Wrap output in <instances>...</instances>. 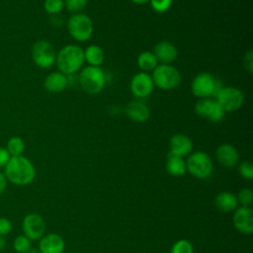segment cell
<instances>
[{
    "mask_svg": "<svg viewBox=\"0 0 253 253\" xmlns=\"http://www.w3.org/2000/svg\"><path fill=\"white\" fill-rule=\"evenodd\" d=\"M233 224L237 231L248 235L253 232V211L250 207H239L234 211Z\"/></svg>",
    "mask_w": 253,
    "mask_h": 253,
    "instance_id": "7c38bea8",
    "label": "cell"
},
{
    "mask_svg": "<svg viewBox=\"0 0 253 253\" xmlns=\"http://www.w3.org/2000/svg\"><path fill=\"white\" fill-rule=\"evenodd\" d=\"M166 170L172 176H183L186 171V162L183 157L168 153L166 160Z\"/></svg>",
    "mask_w": 253,
    "mask_h": 253,
    "instance_id": "44dd1931",
    "label": "cell"
},
{
    "mask_svg": "<svg viewBox=\"0 0 253 253\" xmlns=\"http://www.w3.org/2000/svg\"><path fill=\"white\" fill-rule=\"evenodd\" d=\"M170 154H174L180 157H184L192 152L193 143L189 136L183 133H176L171 136L169 141Z\"/></svg>",
    "mask_w": 253,
    "mask_h": 253,
    "instance_id": "5bb4252c",
    "label": "cell"
},
{
    "mask_svg": "<svg viewBox=\"0 0 253 253\" xmlns=\"http://www.w3.org/2000/svg\"><path fill=\"white\" fill-rule=\"evenodd\" d=\"M154 84L151 76L146 72L135 74L130 81V91L136 98H145L151 94Z\"/></svg>",
    "mask_w": 253,
    "mask_h": 253,
    "instance_id": "4fadbf2b",
    "label": "cell"
},
{
    "mask_svg": "<svg viewBox=\"0 0 253 253\" xmlns=\"http://www.w3.org/2000/svg\"><path fill=\"white\" fill-rule=\"evenodd\" d=\"M171 253H194V248L189 240L180 239L171 247Z\"/></svg>",
    "mask_w": 253,
    "mask_h": 253,
    "instance_id": "d4e9b609",
    "label": "cell"
},
{
    "mask_svg": "<svg viewBox=\"0 0 253 253\" xmlns=\"http://www.w3.org/2000/svg\"><path fill=\"white\" fill-rule=\"evenodd\" d=\"M214 96L215 101L224 112L236 111L244 102L243 93L235 87H221Z\"/></svg>",
    "mask_w": 253,
    "mask_h": 253,
    "instance_id": "ba28073f",
    "label": "cell"
},
{
    "mask_svg": "<svg viewBox=\"0 0 253 253\" xmlns=\"http://www.w3.org/2000/svg\"><path fill=\"white\" fill-rule=\"evenodd\" d=\"M216 209L221 212H231L238 208L237 198L230 192H220L214 199Z\"/></svg>",
    "mask_w": 253,
    "mask_h": 253,
    "instance_id": "ffe728a7",
    "label": "cell"
},
{
    "mask_svg": "<svg viewBox=\"0 0 253 253\" xmlns=\"http://www.w3.org/2000/svg\"><path fill=\"white\" fill-rule=\"evenodd\" d=\"M12 229V223L11 221L6 217L0 218V234L6 235L8 234Z\"/></svg>",
    "mask_w": 253,
    "mask_h": 253,
    "instance_id": "d6a6232c",
    "label": "cell"
},
{
    "mask_svg": "<svg viewBox=\"0 0 253 253\" xmlns=\"http://www.w3.org/2000/svg\"><path fill=\"white\" fill-rule=\"evenodd\" d=\"M126 116L134 123H144L149 119V108L140 101H131L126 106Z\"/></svg>",
    "mask_w": 253,
    "mask_h": 253,
    "instance_id": "d6986e66",
    "label": "cell"
},
{
    "mask_svg": "<svg viewBox=\"0 0 253 253\" xmlns=\"http://www.w3.org/2000/svg\"><path fill=\"white\" fill-rule=\"evenodd\" d=\"M43 6L48 14L56 15L63 9L64 2L63 0H44Z\"/></svg>",
    "mask_w": 253,
    "mask_h": 253,
    "instance_id": "484cf974",
    "label": "cell"
},
{
    "mask_svg": "<svg viewBox=\"0 0 253 253\" xmlns=\"http://www.w3.org/2000/svg\"><path fill=\"white\" fill-rule=\"evenodd\" d=\"M195 112L198 116L206 118L213 123L220 122L225 113L215 100L209 98H202L198 100L195 105Z\"/></svg>",
    "mask_w": 253,
    "mask_h": 253,
    "instance_id": "30bf717a",
    "label": "cell"
},
{
    "mask_svg": "<svg viewBox=\"0 0 253 253\" xmlns=\"http://www.w3.org/2000/svg\"><path fill=\"white\" fill-rule=\"evenodd\" d=\"M69 83L67 75L63 74L60 71H54L49 73L44 81H43V87L44 89L49 93H60L64 91Z\"/></svg>",
    "mask_w": 253,
    "mask_h": 253,
    "instance_id": "e0dca14e",
    "label": "cell"
},
{
    "mask_svg": "<svg viewBox=\"0 0 253 253\" xmlns=\"http://www.w3.org/2000/svg\"><path fill=\"white\" fill-rule=\"evenodd\" d=\"M215 157L217 161L226 168L234 167L239 159V155L236 148L229 143H223L219 145L216 148Z\"/></svg>",
    "mask_w": 253,
    "mask_h": 253,
    "instance_id": "2e32d148",
    "label": "cell"
},
{
    "mask_svg": "<svg viewBox=\"0 0 253 253\" xmlns=\"http://www.w3.org/2000/svg\"><path fill=\"white\" fill-rule=\"evenodd\" d=\"M32 57L39 67L48 68L55 62L56 52L49 42L40 40L32 47Z\"/></svg>",
    "mask_w": 253,
    "mask_h": 253,
    "instance_id": "9c48e42d",
    "label": "cell"
},
{
    "mask_svg": "<svg viewBox=\"0 0 253 253\" xmlns=\"http://www.w3.org/2000/svg\"><path fill=\"white\" fill-rule=\"evenodd\" d=\"M5 244H6V241L3 237V235L0 234V250H2L4 247H5Z\"/></svg>",
    "mask_w": 253,
    "mask_h": 253,
    "instance_id": "d590c367",
    "label": "cell"
},
{
    "mask_svg": "<svg viewBox=\"0 0 253 253\" xmlns=\"http://www.w3.org/2000/svg\"><path fill=\"white\" fill-rule=\"evenodd\" d=\"M106 78L103 70L98 66H87L83 68L79 75L81 88L88 94L100 93L105 86Z\"/></svg>",
    "mask_w": 253,
    "mask_h": 253,
    "instance_id": "3957f363",
    "label": "cell"
},
{
    "mask_svg": "<svg viewBox=\"0 0 253 253\" xmlns=\"http://www.w3.org/2000/svg\"><path fill=\"white\" fill-rule=\"evenodd\" d=\"M7 151L12 156H19L22 155L25 149L24 140L19 136H12L7 142Z\"/></svg>",
    "mask_w": 253,
    "mask_h": 253,
    "instance_id": "cb8c5ba5",
    "label": "cell"
},
{
    "mask_svg": "<svg viewBox=\"0 0 253 253\" xmlns=\"http://www.w3.org/2000/svg\"><path fill=\"white\" fill-rule=\"evenodd\" d=\"M84 61V50L76 44L65 45L58 51L55 58L58 70L65 75H71L79 71Z\"/></svg>",
    "mask_w": 253,
    "mask_h": 253,
    "instance_id": "7a4b0ae2",
    "label": "cell"
},
{
    "mask_svg": "<svg viewBox=\"0 0 253 253\" xmlns=\"http://www.w3.org/2000/svg\"><path fill=\"white\" fill-rule=\"evenodd\" d=\"M131 1L135 4H145V3H148L150 0H131Z\"/></svg>",
    "mask_w": 253,
    "mask_h": 253,
    "instance_id": "8d00e7d4",
    "label": "cell"
},
{
    "mask_svg": "<svg viewBox=\"0 0 253 253\" xmlns=\"http://www.w3.org/2000/svg\"><path fill=\"white\" fill-rule=\"evenodd\" d=\"M239 174L244 179H252L253 178V166L250 161H243L238 166Z\"/></svg>",
    "mask_w": 253,
    "mask_h": 253,
    "instance_id": "f546056e",
    "label": "cell"
},
{
    "mask_svg": "<svg viewBox=\"0 0 253 253\" xmlns=\"http://www.w3.org/2000/svg\"><path fill=\"white\" fill-rule=\"evenodd\" d=\"M244 68L249 72L252 73L253 72V53H252V49H248L244 55Z\"/></svg>",
    "mask_w": 253,
    "mask_h": 253,
    "instance_id": "1f68e13d",
    "label": "cell"
},
{
    "mask_svg": "<svg viewBox=\"0 0 253 253\" xmlns=\"http://www.w3.org/2000/svg\"><path fill=\"white\" fill-rule=\"evenodd\" d=\"M104 51L103 49L96 44L89 45L84 50V58L91 66H100L104 61Z\"/></svg>",
    "mask_w": 253,
    "mask_h": 253,
    "instance_id": "7402d4cb",
    "label": "cell"
},
{
    "mask_svg": "<svg viewBox=\"0 0 253 253\" xmlns=\"http://www.w3.org/2000/svg\"><path fill=\"white\" fill-rule=\"evenodd\" d=\"M5 177L17 186L31 184L36 176L33 163L25 156H12L5 165Z\"/></svg>",
    "mask_w": 253,
    "mask_h": 253,
    "instance_id": "6da1fadb",
    "label": "cell"
},
{
    "mask_svg": "<svg viewBox=\"0 0 253 253\" xmlns=\"http://www.w3.org/2000/svg\"><path fill=\"white\" fill-rule=\"evenodd\" d=\"M153 54L155 55L157 61H160L163 64H169L177 58L178 51L174 44L169 42L163 41L155 44Z\"/></svg>",
    "mask_w": 253,
    "mask_h": 253,
    "instance_id": "ac0fdd59",
    "label": "cell"
},
{
    "mask_svg": "<svg viewBox=\"0 0 253 253\" xmlns=\"http://www.w3.org/2000/svg\"><path fill=\"white\" fill-rule=\"evenodd\" d=\"M220 88L219 82L209 72L199 73L193 79L191 84L193 94L200 99L215 95Z\"/></svg>",
    "mask_w": 253,
    "mask_h": 253,
    "instance_id": "52a82bcc",
    "label": "cell"
},
{
    "mask_svg": "<svg viewBox=\"0 0 253 253\" xmlns=\"http://www.w3.org/2000/svg\"><path fill=\"white\" fill-rule=\"evenodd\" d=\"M186 168L194 177L206 179L211 176L213 166L211 157L206 152L196 151L188 157Z\"/></svg>",
    "mask_w": 253,
    "mask_h": 253,
    "instance_id": "8992f818",
    "label": "cell"
},
{
    "mask_svg": "<svg viewBox=\"0 0 253 253\" xmlns=\"http://www.w3.org/2000/svg\"><path fill=\"white\" fill-rule=\"evenodd\" d=\"M152 81L155 86L162 90H172L181 83L180 72L170 64L157 65L152 73Z\"/></svg>",
    "mask_w": 253,
    "mask_h": 253,
    "instance_id": "277c9868",
    "label": "cell"
},
{
    "mask_svg": "<svg viewBox=\"0 0 253 253\" xmlns=\"http://www.w3.org/2000/svg\"><path fill=\"white\" fill-rule=\"evenodd\" d=\"M63 2L64 6L69 12L76 14L86 7L88 0H64Z\"/></svg>",
    "mask_w": 253,
    "mask_h": 253,
    "instance_id": "83f0119b",
    "label": "cell"
},
{
    "mask_svg": "<svg viewBox=\"0 0 253 253\" xmlns=\"http://www.w3.org/2000/svg\"><path fill=\"white\" fill-rule=\"evenodd\" d=\"M149 2L151 8L157 13L166 12L172 4V0H150Z\"/></svg>",
    "mask_w": 253,
    "mask_h": 253,
    "instance_id": "4dcf8cb0",
    "label": "cell"
},
{
    "mask_svg": "<svg viewBox=\"0 0 253 253\" xmlns=\"http://www.w3.org/2000/svg\"><path fill=\"white\" fill-rule=\"evenodd\" d=\"M6 185H7V182H6V177L4 174H2L0 172V195L3 194V192L5 191L6 189Z\"/></svg>",
    "mask_w": 253,
    "mask_h": 253,
    "instance_id": "e575fe53",
    "label": "cell"
},
{
    "mask_svg": "<svg viewBox=\"0 0 253 253\" xmlns=\"http://www.w3.org/2000/svg\"><path fill=\"white\" fill-rule=\"evenodd\" d=\"M22 227L24 235L30 240L41 239L45 232V222L43 218L36 212L29 213L24 217Z\"/></svg>",
    "mask_w": 253,
    "mask_h": 253,
    "instance_id": "8fae6325",
    "label": "cell"
},
{
    "mask_svg": "<svg viewBox=\"0 0 253 253\" xmlns=\"http://www.w3.org/2000/svg\"><path fill=\"white\" fill-rule=\"evenodd\" d=\"M65 247L63 238L56 233H48L43 235L39 244L41 253H62Z\"/></svg>",
    "mask_w": 253,
    "mask_h": 253,
    "instance_id": "9a60e30c",
    "label": "cell"
},
{
    "mask_svg": "<svg viewBox=\"0 0 253 253\" xmlns=\"http://www.w3.org/2000/svg\"><path fill=\"white\" fill-rule=\"evenodd\" d=\"M25 253H41L40 252V250L39 249H37V248H30L28 251H26Z\"/></svg>",
    "mask_w": 253,
    "mask_h": 253,
    "instance_id": "74e56055",
    "label": "cell"
},
{
    "mask_svg": "<svg viewBox=\"0 0 253 253\" xmlns=\"http://www.w3.org/2000/svg\"><path fill=\"white\" fill-rule=\"evenodd\" d=\"M10 158H11V155L9 154L7 149L4 147H0V167L5 166L8 163Z\"/></svg>",
    "mask_w": 253,
    "mask_h": 253,
    "instance_id": "836d02e7",
    "label": "cell"
},
{
    "mask_svg": "<svg viewBox=\"0 0 253 253\" xmlns=\"http://www.w3.org/2000/svg\"><path fill=\"white\" fill-rule=\"evenodd\" d=\"M237 202L243 207H249L253 201V193L249 188H243L237 195Z\"/></svg>",
    "mask_w": 253,
    "mask_h": 253,
    "instance_id": "f1b7e54d",
    "label": "cell"
},
{
    "mask_svg": "<svg viewBox=\"0 0 253 253\" xmlns=\"http://www.w3.org/2000/svg\"><path fill=\"white\" fill-rule=\"evenodd\" d=\"M67 29L74 40L85 42L92 36L93 23L89 16L82 13H76L71 15L68 19Z\"/></svg>",
    "mask_w": 253,
    "mask_h": 253,
    "instance_id": "5b68a950",
    "label": "cell"
},
{
    "mask_svg": "<svg viewBox=\"0 0 253 253\" xmlns=\"http://www.w3.org/2000/svg\"><path fill=\"white\" fill-rule=\"evenodd\" d=\"M13 246L17 252L25 253L31 248V240L25 235H19L15 238Z\"/></svg>",
    "mask_w": 253,
    "mask_h": 253,
    "instance_id": "4316f807",
    "label": "cell"
},
{
    "mask_svg": "<svg viewBox=\"0 0 253 253\" xmlns=\"http://www.w3.org/2000/svg\"><path fill=\"white\" fill-rule=\"evenodd\" d=\"M137 64L142 71H151L154 70L155 67L158 65V61L150 51H143L137 57Z\"/></svg>",
    "mask_w": 253,
    "mask_h": 253,
    "instance_id": "603a6c76",
    "label": "cell"
}]
</instances>
